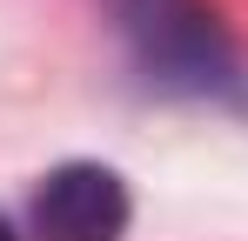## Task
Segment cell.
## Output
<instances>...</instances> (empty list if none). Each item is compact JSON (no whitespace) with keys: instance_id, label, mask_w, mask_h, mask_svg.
<instances>
[{"instance_id":"1","label":"cell","mask_w":248,"mask_h":241,"mask_svg":"<svg viewBox=\"0 0 248 241\" xmlns=\"http://www.w3.org/2000/svg\"><path fill=\"white\" fill-rule=\"evenodd\" d=\"M114 34L141 87L174 94V101H242L248 80L235 60V40L202 0H108Z\"/></svg>"},{"instance_id":"2","label":"cell","mask_w":248,"mask_h":241,"mask_svg":"<svg viewBox=\"0 0 248 241\" xmlns=\"http://www.w3.org/2000/svg\"><path fill=\"white\" fill-rule=\"evenodd\" d=\"M127 214V181L101 161H61L34 188V241H121Z\"/></svg>"},{"instance_id":"3","label":"cell","mask_w":248,"mask_h":241,"mask_svg":"<svg viewBox=\"0 0 248 241\" xmlns=\"http://www.w3.org/2000/svg\"><path fill=\"white\" fill-rule=\"evenodd\" d=\"M0 241H20V235H14V228H7V221H0Z\"/></svg>"}]
</instances>
